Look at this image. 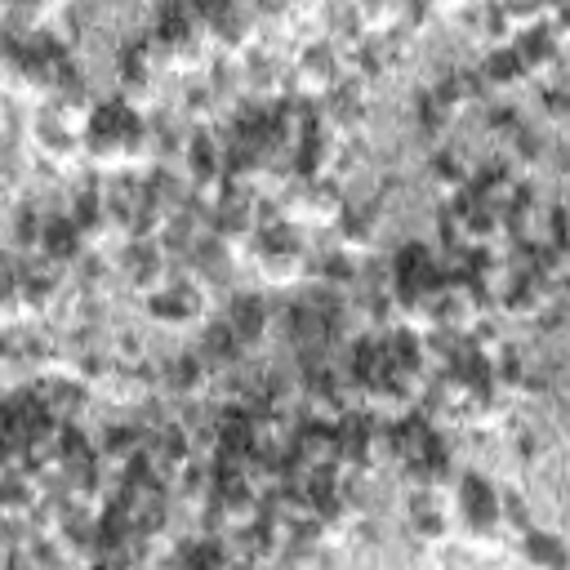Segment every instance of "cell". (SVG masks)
Wrapping results in <instances>:
<instances>
[{
  "label": "cell",
  "instance_id": "13",
  "mask_svg": "<svg viewBox=\"0 0 570 570\" xmlns=\"http://www.w3.org/2000/svg\"><path fill=\"white\" fill-rule=\"evenodd\" d=\"M476 71H481V80H485V89H490V94H508V89H517V85H525V80H530L512 45H508V49H485V58H481V67H476Z\"/></svg>",
  "mask_w": 570,
  "mask_h": 570
},
{
  "label": "cell",
  "instance_id": "6",
  "mask_svg": "<svg viewBox=\"0 0 570 570\" xmlns=\"http://www.w3.org/2000/svg\"><path fill=\"white\" fill-rule=\"evenodd\" d=\"M142 312L156 325H165V330H191V325L209 321V285H200L196 276H183L178 272L160 294H151L142 303Z\"/></svg>",
  "mask_w": 570,
  "mask_h": 570
},
{
  "label": "cell",
  "instance_id": "1",
  "mask_svg": "<svg viewBox=\"0 0 570 570\" xmlns=\"http://www.w3.org/2000/svg\"><path fill=\"white\" fill-rule=\"evenodd\" d=\"M85 156H89V169L107 178L151 169V116L116 94L98 98L85 125Z\"/></svg>",
  "mask_w": 570,
  "mask_h": 570
},
{
  "label": "cell",
  "instance_id": "3",
  "mask_svg": "<svg viewBox=\"0 0 570 570\" xmlns=\"http://www.w3.org/2000/svg\"><path fill=\"white\" fill-rule=\"evenodd\" d=\"M245 263H254V276L272 289H289V285H307L312 276V249L303 245V232L294 223H272L258 232L254 249L245 254Z\"/></svg>",
  "mask_w": 570,
  "mask_h": 570
},
{
  "label": "cell",
  "instance_id": "5",
  "mask_svg": "<svg viewBox=\"0 0 570 570\" xmlns=\"http://www.w3.org/2000/svg\"><path fill=\"white\" fill-rule=\"evenodd\" d=\"M31 151L40 165H49L53 174H76L80 165H89L85 156V134L67 120H58L53 111L36 107L31 111Z\"/></svg>",
  "mask_w": 570,
  "mask_h": 570
},
{
  "label": "cell",
  "instance_id": "7",
  "mask_svg": "<svg viewBox=\"0 0 570 570\" xmlns=\"http://www.w3.org/2000/svg\"><path fill=\"white\" fill-rule=\"evenodd\" d=\"M214 383H218V370L200 352H183V356L160 361V392L178 405H196V401L214 396Z\"/></svg>",
  "mask_w": 570,
  "mask_h": 570
},
{
  "label": "cell",
  "instance_id": "8",
  "mask_svg": "<svg viewBox=\"0 0 570 570\" xmlns=\"http://www.w3.org/2000/svg\"><path fill=\"white\" fill-rule=\"evenodd\" d=\"M334 232V249L347 254V258H361L379 245V214L370 205H347L343 218L330 227Z\"/></svg>",
  "mask_w": 570,
  "mask_h": 570
},
{
  "label": "cell",
  "instance_id": "4",
  "mask_svg": "<svg viewBox=\"0 0 570 570\" xmlns=\"http://www.w3.org/2000/svg\"><path fill=\"white\" fill-rule=\"evenodd\" d=\"M276 209L294 227H334L347 209V196H343V183L334 178H316V183L294 178L289 187L276 191Z\"/></svg>",
  "mask_w": 570,
  "mask_h": 570
},
{
  "label": "cell",
  "instance_id": "11",
  "mask_svg": "<svg viewBox=\"0 0 570 570\" xmlns=\"http://www.w3.org/2000/svg\"><path fill=\"white\" fill-rule=\"evenodd\" d=\"M223 321L232 325V334H236V338L245 343V352H249V347L263 343V334H267V325H272V312H267L263 294H236V298L227 303Z\"/></svg>",
  "mask_w": 570,
  "mask_h": 570
},
{
  "label": "cell",
  "instance_id": "14",
  "mask_svg": "<svg viewBox=\"0 0 570 570\" xmlns=\"http://www.w3.org/2000/svg\"><path fill=\"white\" fill-rule=\"evenodd\" d=\"M539 102H543L548 120H570V80H557V85L539 89Z\"/></svg>",
  "mask_w": 570,
  "mask_h": 570
},
{
  "label": "cell",
  "instance_id": "9",
  "mask_svg": "<svg viewBox=\"0 0 570 570\" xmlns=\"http://www.w3.org/2000/svg\"><path fill=\"white\" fill-rule=\"evenodd\" d=\"M410 530L423 543H445L454 534L450 494H410Z\"/></svg>",
  "mask_w": 570,
  "mask_h": 570
},
{
  "label": "cell",
  "instance_id": "12",
  "mask_svg": "<svg viewBox=\"0 0 570 570\" xmlns=\"http://www.w3.org/2000/svg\"><path fill=\"white\" fill-rule=\"evenodd\" d=\"M517 552H521L525 570H570V548H566L552 530L530 525V530L517 539Z\"/></svg>",
  "mask_w": 570,
  "mask_h": 570
},
{
  "label": "cell",
  "instance_id": "10",
  "mask_svg": "<svg viewBox=\"0 0 570 570\" xmlns=\"http://www.w3.org/2000/svg\"><path fill=\"white\" fill-rule=\"evenodd\" d=\"M428 178H432V187H436V196H441V205H445V200H454V196L468 191V183H472V165L463 160L459 147L441 142V147H432V156H428Z\"/></svg>",
  "mask_w": 570,
  "mask_h": 570
},
{
  "label": "cell",
  "instance_id": "2",
  "mask_svg": "<svg viewBox=\"0 0 570 570\" xmlns=\"http://www.w3.org/2000/svg\"><path fill=\"white\" fill-rule=\"evenodd\" d=\"M450 512H454V534H463L476 548H499L508 534L503 490L481 472H459V481L450 490Z\"/></svg>",
  "mask_w": 570,
  "mask_h": 570
}]
</instances>
